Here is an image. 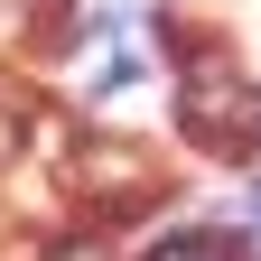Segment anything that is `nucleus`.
Instances as JSON below:
<instances>
[{"instance_id":"f257e3e1","label":"nucleus","mask_w":261,"mask_h":261,"mask_svg":"<svg viewBox=\"0 0 261 261\" xmlns=\"http://www.w3.org/2000/svg\"><path fill=\"white\" fill-rule=\"evenodd\" d=\"M177 121H187V140H205L215 159H252L261 149V93L224 56H205V47H196L187 75H177Z\"/></svg>"},{"instance_id":"f03ea898","label":"nucleus","mask_w":261,"mask_h":261,"mask_svg":"<svg viewBox=\"0 0 261 261\" xmlns=\"http://www.w3.org/2000/svg\"><path fill=\"white\" fill-rule=\"evenodd\" d=\"M75 196H84V205H149V196H159V159L140 149V140H84L75 149Z\"/></svg>"},{"instance_id":"7ed1b4c3","label":"nucleus","mask_w":261,"mask_h":261,"mask_svg":"<svg viewBox=\"0 0 261 261\" xmlns=\"http://www.w3.org/2000/svg\"><path fill=\"white\" fill-rule=\"evenodd\" d=\"M130 65H149V28H140V19H93V47H84V84H121Z\"/></svg>"},{"instance_id":"20e7f679","label":"nucleus","mask_w":261,"mask_h":261,"mask_svg":"<svg viewBox=\"0 0 261 261\" xmlns=\"http://www.w3.org/2000/svg\"><path fill=\"white\" fill-rule=\"evenodd\" d=\"M149 261H243V243L233 233H177V243H159Z\"/></svg>"},{"instance_id":"39448f33","label":"nucleus","mask_w":261,"mask_h":261,"mask_svg":"<svg viewBox=\"0 0 261 261\" xmlns=\"http://www.w3.org/2000/svg\"><path fill=\"white\" fill-rule=\"evenodd\" d=\"M47 261H112V252H103V243H56Z\"/></svg>"}]
</instances>
